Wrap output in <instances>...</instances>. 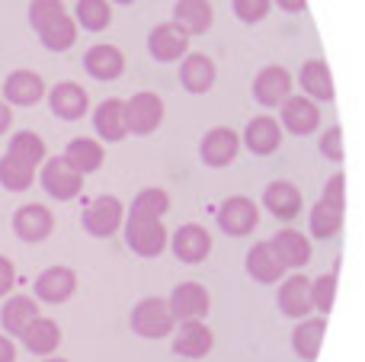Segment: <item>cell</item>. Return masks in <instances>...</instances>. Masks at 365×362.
Listing matches in <instances>:
<instances>
[{
    "mask_svg": "<svg viewBox=\"0 0 365 362\" xmlns=\"http://www.w3.org/2000/svg\"><path fill=\"white\" fill-rule=\"evenodd\" d=\"M173 324H177V318H173L167 299H158V295H151V299H141L138 305L132 308V331L138 333V337H145V340H164V337H170Z\"/></svg>",
    "mask_w": 365,
    "mask_h": 362,
    "instance_id": "cell-1",
    "label": "cell"
},
{
    "mask_svg": "<svg viewBox=\"0 0 365 362\" xmlns=\"http://www.w3.org/2000/svg\"><path fill=\"white\" fill-rule=\"evenodd\" d=\"M38 183H42L45 192H48L51 199H58V202H68V199L81 196V190H83V177L64 157L45 160V164L38 167Z\"/></svg>",
    "mask_w": 365,
    "mask_h": 362,
    "instance_id": "cell-2",
    "label": "cell"
},
{
    "mask_svg": "<svg viewBox=\"0 0 365 362\" xmlns=\"http://www.w3.org/2000/svg\"><path fill=\"white\" fill-rule=\"evenodd\" d=\"M45 93H48V87H45L42 74L32 68L10 71L4 81V90H0V96H4L10 106H36V103L45 100Z\"/></svg>",
    "mask_w": 365,
    "mask_h": 362,
    "instance_id": "cell-3",
    "label": "cell"
},
{
    "mask_svg": "<svg viewBox=\"0 0 365 362\" xmlns=\"http://www.w3.org/2000/svg\"><path fill=\"white\" fill-rule=\"evenodd\" d=\"M125 119L132 135H151L164 122V100L151 90H141L132 100H125Z\"/></svg>",
    "mask_w": 365,
    "mask_h": 362,
    "instance_id": "cell-4",
    "label": "cell"
},
{
    "mask_svg": "<svg viewBox=\"0 0 365 362\" xmlns=\"http://www.w3.org/2000/svg\"><path fill=\"white\" fill-rule=\"evenodd\" d=\"M125 241L138 257H160L167 247V231L160 218H135L125 222Z\"/></svg>",
    "mask_w": 365,
    "mask_h": 362,
    "instance_id": "cell-5",
    "label": "cell"
},
{
    "mask_svg": "<svg viewBox=\"0 0 365 362\" xmlns=\"http://www.w3.org/2000/svg\"><path fill=\"white\" fill-rule=\"evenodd\" d=\"M125 222V205L115 196H100L83 209V228L93 237H113Z\"/></svg>",
    "mask_w": 365,
    "mask_h": 362,
    "instance_id": "cell-6",
    "label": "cell"
},
{
    "mask_svg": "<svg viewBox=\"0 0 365 362\" xmlns=\"http://www.w3.org/2000/svg\"><path fill=\"white\" fill-rule=\"evenodd\" d=\"M13 231H16L19 241L38 244L55 231V215H51V209H45V205L29 202V205L13 212Z\"/></svg>",
    "mask_w": 365,
    "mask_h": 362,
    "instance_id": "cell-7",
    "label": "cell"
},
{
    "mask_svg": "<svg viewBox=\"0 0 365 362\" xmlns=\"http://www.w3.org/2000/svg\"><path fill=\"white\" fill-rule=\"evenodd\" d=\"M257 222H259V212H257V205H253L247 196L225 199V202H221V209H218L221 231H225V234H231V237L250 234V231L257 228Z\"/></svg>",
    "mask_w": 365,
    "mask_h": 362,
    "instance_id": "cell-8",
    "label": "cell"
},
{
    "mask_svg": "<svg viewBox=\"0 0 365 362\" xmlns=\"http://www.w3.org/2000/svg\"><path fill=\"white\" fill-rule=\"evenodd\" d=\"M167 305H170L177 321H202L208 314V308H212V299H208L205 286H199V282H182V286H177L170 292Z\"/></svg>",
    "mask_w": 365,
    "mask_h": 362,
    "instance_id": "cell-9",
    "label": "cell"
},
{
    "mask_svg": "<svg viewBox=\"0 0 365 362\" xmlns=\"http://www.w3.org/2000/svg\"><path fill=\"white\" fill-rule=\"evenodd\" d=\"M36 299L45 305H61L77 292V273L71 267H48L36 279Z\"/></svg>",
    "mask_w": 365,
    "mask_h": 362,
    "instance_id": "cell-10",
    "label": "cell"
},
{
    "mask_svg": "<svg viewBox=\"0 0 365 362\" xmlns=\"http://www.w3.org/2000/svg\"><path fill=\"white\" fill-rule=\"evenodd\" d=\"M48 106L58 119L64 122H74V119H83L87 115V106H90V96L81 83L74 81H61L48 90Z\"/></svg>",
    "mask_w": 365,
    "mask_h": 362,
    "instance_id": "cell-11",
    "label": "cell"
},
{
    "mask_svg": "<svg viewBox=\"0 0 365 362\" xmlns=\"http://www.w3.org/2000/svg\"><path fill=\"white\" fill-rule=\"evenodd\" d=\"M253 96H257L259 106H282L292 96V74L279 64H269L257 74L253 81Z\"/></svg>",
    "mask_w": 365,
    "mask_h": 362,
    "instance_id": "cell-12",
    "label": "cell"
},
{
    "mask_svg": "<svg viewBox=\"0 0 365 362\" xmlns=\"http://www.w3.org/2000/svg\"><path fill=\"white\" fill-rule=\"evenodd\" d=\"M148 48H151V55L158 58V61H180V58H186L189 36L177 23H160V26H154L151 36H148Z\"/></svg>",
    "mask_w": 365,
    "mask_h": 362,
    "instance_id": "cell-13",
    "label": "cell"
},
{
    "mask_svg": "<svg viewBox=\"0 0 365 362\" xmlns=\"http://www.w3.org/2000/svg\"><path fill=\"white\" fill-rule=\"evenodd\" d=\"M19 340H23L26 353H32V356H42V359L55 356V350L61 346V327H58V321L38 314V318L23 331V337Z\"/></svg>",
    "mask_w": 365,
    "mask_h": 362,
    "instance_id": "cell-14",
    "label": "cell"
},
{
    "mask_svg": "<svg viewBox=\"0 0 365 362\" xmlns=\"http://www.w3.org/2000/svg\"><path fill=\"white\" fill-rule=\"evenodd\" d=\"M93 128L103 141H122L128 135V119H125V100L109 96L96 106L93 113Z\"/></svg>",
    "mask_w": 365,
    "mask_h": 362,
    "instance_id": "cell-15",
    "label": "cell"
},
{
    "mask_svg": "<svg viewBox=\"0 0 365 362\" xmlns=\"http://www.w3.org/2000/svg\"><path fill=\"white\" fill-rule=\"evenodd\" d=\"M240 151V135L234 128H212L202 138V160L208 167H227Z\"/></svg>",
    "mask_w": 365,
    "mask_h": 362,
    "instance_id": "cell-16",
    "label": "cell"
},
{
    "mask_svg": "<svg viewBox=\"0 0 365 362\" xmlns=\"http://www.w3.org/2000/svg\"><path fill=\"white\" fill-rule=\"evenodd\" d=\"M282 125L295 135H311L321 125V109L308 96H289L282 103Z\"/></svg>",
    "mask_w": 365,
    "mask_h": 362,
    "instance_id": "cell-17",
    "label": "cell"
},
{
    "mask_svg": "<svg viewBox=\"0 0 365 362\" xmlns=\"http://www.w3.org/2000/svg\"><path fill=\"white\" fill-rule=\"evenodd\" d=\"M83 68H87V74L93 81H115L125 71V55L115 45H93L83 55Z\"/></svg>",
    "mask_w": 365,
    "mask_h": 362,
    "instance_id": "cell-18",
    "label": "cell"
},
{
    "mask_svg": "<svg viewBox=\"0 0 365 362\" xmlns=\"http://www.w3.org/2000/svg\"><path fill=\"white\" fill-rule=\"evenodd\" d=\"M173 254L182 263H202L212 254V234L202 224H182L177 234H173Z\"/></svg>",
    "mask_w": 365,
    "mask_h": 362,
    "instance_id": "cell-19",
    "label": "cell"
},
{
    "mask_svg": "<svg viewBox=\"0 0 365 362\" xmlns=\"http://www.w3.org/2000/svg\"><path fill=\"white\" fill-rule=\"evenodd\" d=\"M212 331H208L202 321H182V327L177 331V337H173V350H177V356H186V359H202L212 353Z\"/></svg>",
    "mask_w": 365,
    "mask_h": 362,
    "instance_id": "cell-20",
    "label": "cell"
},
{
    "mask_svg": "<svg viewBox=\"0 0 365 362\" xmlns=\"http://www.w3.org/2000/svg\"><path fill=\"white\" fill-rule=\"evenodd\" d=\"M38 301L29 299V295H10L0 311V324H4L6 337H23V331L38 318Z\"/></svg>",
    "mask_w": 365,
    "mask_h": 362,
    "instance_id": "cell-21",
    "label": "cell"
},
{
    "mask_svg": "<svg viewBox=\"0 0 365 362\" xmlns=\"http://www.w3.org/2000/svg\"><path fill=\"white\" fill-rule=\"evenodd\" d=\"M279 308L289 318H308V311H314V299H311V279L304 276H289L279 289Z\"/></svg>",
    "mask_w": 365,
    "mask_h": 362,
    "instance_id": "cell-22",
    "label": "cell"
},
{
    "mask_svg": "<svg viewBox=\"0 0 365 362\" xmlns=\"http://www.w3.org/2000/svg\"><path fill=\"white\" fill-rule=\"evenodd\" d=\"M263 202H266V209H269L276 218H282V222H292V218L302 212V190H298L295 183L276 180V183L266 186Z\"/></svg>",
    "mask_w": 365,
    "mask_h": 362,
    "instance_id": "cell-23",
    "label": "cell"
},
{
    "mask_svg": "<svg viewBox=\"0 0 365 362\" xmlns=\"http://www.w3.org/2000/svg\"><path fill=\"white\" fill-rule=\"evenodd\" d=\"M61 157L68 160V164L74 167L81 177H87V173H96L103 167L106 151H103V145L96 138H74L68 148H64Z\"/></svg>",
    "mask_w": 365,
    "mask_h": 362,
    "instance_id": "cell-24",
    "label": "cell"
},
{
    "mask_svg": "<svg viewBox=\"0 0 365 362\" xmlns=\"http://www.w3.org/2000/svg\"><path fill=\"white\" fill-rule=\"evenodd\" d=\"M244 145L250 148L253 154H272L282 145V125H279L272 115H257L244 132Z\"/></svg>",
    "mask_w": 365,
    "mask_h": 362,
    "instance_id": "cell-25",
    "label": "cell"
},
{
    "mask_svg": "<svg viewBox=\"0 0 365 362\" xmlns=\"http://www.w3.org/2000/svg\"><path fill=\"white\" fill-rule=\"evenodd\" d=\"M180 81L189 93H205L215 83V61L208 55L192 51V55H186L180 64Z\"/></svg>",
    "mask_w": 365,
    "mask_h": 362,
    "instance_id": "cell-26",
    "label": "cell"
},
{
    "mask_svg": "<svg viewBox=\"0 0 365 362\" xmlns=\"http://www.w3.org/2000/svg\"><path fill=\"white\" fill-rule=\"evenodd\" d=\"M212 19H215V10L208 0H180L177 10H173V23H177L180 29H186V36H202V32H208Z\"/></svg>",
    "mask_w": 365,
    "mask_h": 362,
    "instance_id": "cell-27",
    "label": "cell"
},
{
    "mask_svg": "<svg viewBox=\"0 0 365 362\" xmlns=\"http://www.w3.org/2000/svg\"><path fill=\"white\" fill-rule=\"evenodd\" d=\"M247 273L257 282H276V279H282L285 263L276 257L272 244H257V247H250V254H247Z\"/></svg>",
    "mask_w": 365,
    "mask_h": 362,
    "instance_id": "cell-28",
    "label": "cell"
},
{
    "mask_svg": "<svg viewBox=\"0 0 365 362\" xmlns=\"http://www.w3.org/2000/svg\"><path fill=\"white\" fill-rule=\"evenodd\" d=\"M272 250L285 267H304L311 260V244L304 234H298L295 228H285L272 237Z\"/></svg>",
    "mask_w": 365,
    "mask_h": 362,
    "instance_id": "cell-29",
    "label": "cell"
},
{
    "mask_svg": "<svg viewBox=\"0 0 365 362\" xmlns=\"http://www.w3.org/2000/svg\"><path fill=\"white\" fill-rule=\"evenodd\" d=\"M38 177V167L26 164V160H19L16 154L6 151L4 157H0V186L10 192H26L32 183H36Z\"/></svg>",
    "mask_w": 365,
    "mask_h": 362,
    "instance_id": "cell-30",
    "label": "cell"
},
{
    "mask_svg": "<svg viewBox=\"0 0 365 362\" xmlns=\"http://www.w3.org/2000/svg\"><path fill=\"white\" fill-rule=\"evenodd\" d=\"M6 151L16 154L19 160H26V164H32V167H42L45 160H48V148H45L42 135L29 132V128H23V132H13L10 148H6Z\"/></svg>",
    "mask_w": 365,
    "mask_h": 362,
    "instance_id": "cell-31",
    "label": "cell"
},
{
    "mask_svg": "<svg viewBox=\"0 0 365 362\" xmlns=\"http://www.w3.org/2000/svg\"><path fill=\"white\" fill-rule=\"evenodd\" d=\"M324 331H327V324H324L321 318L302 321V324L295 327V333H292V346H295L298 356L302 359H317L321 343H324Z\"/></svg>",
    "mask_w": 365,
    "mask_h": 362,
    "instance_id": "cell-32",
    "label": "cell"
},
{
    "mask_svg": "<svg viewBox=\"0 0 365 362\" xmlns=\"http://www.w3.org/2000/svg\"><path fill=\"white\" fill-rule=\"evenodd\" d=\"M74 19H77L81 29L100 32L113 23V4H109V0H77Z\"/></svg>",
    "mask_w": 365,
    "mask_h": 362,
    "instance_id": "cell-33",
    "label": "cell"
},
{
    "mask_svg": "<svg viewBox=\"0 0 365 362\" xmlns=\"http://www.w3.org/2000/svg\"><path fill=\"white\" fill-rule=\"evenodd\" d=\"M298 81L314 100H330L334 96V77H330V68L324 61H308L298 74Z\"/></svg>",
    "mask_w": 365,
    "mask_h": 362,
    "instance_id": "cell-34",
    "label": "cell"
},
{
    "mask_svg": "<svg viewBox=\"0 0 365 362\" xmlns=\"http://www.w3.org/2000/svg\"><path fill=\"white\" fill-rule=\"evenodd\" d=\"M167 212H170V192L151 186V190H141L138 196H135L128 215H135V218H164Z\"/></svg>",
    "mask_w": 365,
    "mask_h": 362,
    "instance_id": "cell-35",
    "label": "cell"
},
{
    "mask_svg": "<svg viewBox=\"0 0 365 362\" xmlns=\"http://www.w3.org/2000/svg\"><path fill=\"white\" fill-rule=\"evenodd\" d=\"M38 42L48 51H68L77 42V19L74 16H61L58 23H51L48 29L38 32Z\"/></svg>",
    "mask_w": 365,
    "mask_h": 362,
    "instance_id": "cell-36",
    "label": "cell"
},
{
    "mask_svg": "<svg viewBox=\"0 0 365 362\" xmlns=\"http://www.w3.org/2000/svg\"><path fill=\"white\" fill-rule=\"evenodd\" d=\"M343 224V209H334L330 202H317L314 212H311V234L321 237V241H327V237H334L336 231H340Z\"/></svg>",
    "mask_w": 365,
    "mask_h": 362,
    "instance_id": "cell-37",
    "label": "cell"
},
{
    "mask_svg": "<svg viewBox=\"0 0 365 362\" xmlns=\"http://www.w3.org/2000/svg\"><path fill=\"white\" fill-rule=\"evenodd\" d=\"M61 16H68L64 0H29V26L36 32L48 29V26L58 23Z\"/></svg>",
    "mask_w": 365,
    "mask_h": 362,
    "instance_id": "cell-38",
    "label": "cell"
},
{
    "mask_svg": "<svg viewBox=\"0 0 365 362\" xmlns=\"http://www.w3.org/2000/svg\"><path fill=\"white\" fill-rule=\"evenodd\" d=\"M311 299H314L317 311H330V308H334V299H336V276L334 273L317 276V279L311 282Z\"/></svg>",
    "mask_w": 365,
    "mask_h": 362,
    "instance_id": "cell-39",
    "label": "cell"
},
{
    "mask_svg": "<svg viewBox=\"0 0 365 362\" xmlns=\"http://www.w3.org/2000/svg\"><path fill=\"white\" fill-rule=\"evenodd\" d=\"M269 6H272V0H234V13L244 23H259L269 13Z\"/></svg>",
    "mask_w": 365,
    "mask_h": 362,
    "instance_id": "cell-40",
    "label": "cell"
},
{
    "mask_svg": "<svg viewBox=\"0 0 365 362\" xmlns=\"http://www.w3.org/2000/svg\"><path fill=\"white\" fill-rule=\"evenodd\" d=\"M321 151H324V157H330V160H343V132L336 125L330 128V132H324Z\"/></svg>",
    "mask_w": 365,
    "mask_h": 362,
    "instance_id": "cell-41",
    "label": "cell"
},
{
    "mask_svg": "<svg viewBox=\"0 0 365 362\" xmlns=\"http://www.w3.org/2000/svg\"><path fill=\"white\" fill-rule=\"evenodd\" d=\"M324 202H330L334 209H343V202H346V180H343V173L330 177L327 190H324Z\"/></svg>",
    "mask_w": 365,
    "mask_h": 362,
    "instance_id": "cell-42",
    "label": "cell"
},
{
    "mask_svg": "<svg viewBox=\"0 0 365 362\" xmlns=\"http://www.w3.org/2000/svg\"><path fill=\"white\" fill-rule=\"evenodd\" d=\"M13 286H16V269L6 257H0V299H6L13 292Z\"/></svg>",
    "mask_w": 365,
    "mask_h": 362,
    "instance_id": "cell-43",
    "label": "cell"
},
{
    "mask_svg": "<svg viewBox=\"0 0 365 362\" xmlns=\"http://www.w3.org/2000/svg\"><path fill=\"white\" fill-rule=\"evenodd\" d=\"M0 362H16V343L0 333Z\"/></svg>",
    "mask_w": 365,
    "mask_h": 362,
    "instance_id": "cell-44",
    "label": "cell"
},
{
    "mask_svg": "<svg viewBox=\"0 0 365 362\" xmlns=\"http://www.w3.org/2000/svg\"><path fill=\"white\" fill-rule=\"evenodd\" d=\"M10 125H13V109L6 106V100L0 96V135L10 132Z\"/></svg>",
    "mask_w": 365,
    "mask_h": 362,
    "instance_id": "cell-45",
    "label": "cell"
},
{
    "mask_svg": "<svg viewBox=\"0 0 365 362\" xmlns=\"http://www.w3.org/2000/svg\"><path fill=\"white\" fill-rule=\"evenodd\" d=\"M282 10H289V13H302L304 10V0H276Z\"/></svg>",
    "mask_w": 365,
    "mask_h": 362,
    "instance_id": "cell-46",
    "label": "cell"
},
{
    "mask_svg": "<svg viewBox=\"0 0 365 362\" xmlns=\"http://www.w3.org/2000/svg\"><path fill=\"white\" fill-rule=\"evenodd\" d=\"M45 362H68V359H58V356H45Z\"/></svg>",
    "mask_w": 365,
    "mask_h": 362,
    "instance_id": "cell-47",
    "label": "cell"
},
{
    "mask_svg": "<svg viewBox=\"0 0 365 362\" xmlns=\"http://www.w3.org/2000/svg\"><path fill=\"white\" fill-rule=\"evenodd\" d=\"M113 4H122V6H128V4H135V0H113Z\"/></svg>",
    "mask_w": 365,
    "mask_h": 362,
    "instance_id": "cell-48",
    "label": "cell"
}]
</instances>
